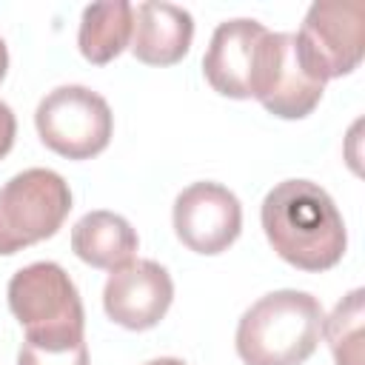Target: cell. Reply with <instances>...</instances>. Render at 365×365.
<instances>
[{"label": "cell", "mask_w": 365, "mask_h": 365, "mask_svg": "<svg viewBox=\"0 0 365 365\" xmlns=\"http://www.w3.org/2000/svg\"><path fill=\"white\" fill-rule=\"evenodd\" d=\"M143 365H188V362H182V359H177V356H157V359H148V362H143Z\"/></svg>", "instance_id": "ac0fdd59"}, {"label": "cell", "mask_w": 365, "mask_h": 365, "mask_svg": "<svg viewBox=\"0 0 365 365\" xmlns=\"http://www.w3.org/2000/svg\"><path fill=\"white\" fill-rule=\"evenodd\" d=\"M131 26H134V6L128 0H108V3L86 6L80 17V29H77L80 54L94 66L111 63L128 48Z\"/></svg>", "instance_id": "4fadbf2b"}, {"label": "cell", "mask_w": 365, "mask_h": 365, "mask_svg": "<svg viewBox=\"0 0 365 365\" xmlns=\"http://www.w3.org/2000/svg\"><path fill=\"white\" fill-rule=\"evenodd\" d=\"M6 71H9V48H6V40L0 37V83H3Z\"/></svg>", "instance_id": "e0dca14e"}, {"label": "cell", "mask_w": 365, "mask_h": 365, "mask_svg": "<svg viewBox=\"0 0 365 365\" xmlns=\"http://www.w3.org/2000/svg\"><path fill=\"white\" fill-rule=\"evenodd\" d=\"M174 302V279L154 259H131L108 274L103 288V308L111 322L128 331H148L160 325Z\"/></svg>", "instance_id": "9c48e42d"}, {"label": "cell", "mask_w": 365, "mask_h": 365, "mask_svg": "<svg viewBox=\"0 0 365 365\" xmlns=\"http://www.w3.org/2000/svg\"><path fill=\"white\" fill-rule=\"evenodd\" d=\"M177 240L194 254H222L242 231V205L231 188L214 180L185 185L171 208Z\"/></svg>", "instance_id": "ba28073f"}, {"label": "cell", "mask_w": 365, "mask_h": 365, "mask_svg": "<svg viewBox=\"0 0 365 365\" xmlns=\"http://www.w3.org/2000/svg\"><path fill=\"white\" fill-rule=\"evenodd\" d=\"M71 211V188L51 168H26L0 185V257L54 237Z\"/></svg>", "instance_id": "277c9868"}, {"label": "cell", "mask_w": 365, "mask_h": 365, "mask_svg": "<svg viewBox=\"0 0 365 365\" xmlns=\"http://www.w3.org/2000/svg\"><path fill=\"white\" fill-rule=\"evenodd\" d=\"M194 40V17L188 9L165 0H145L134 6L131 54L145 66L180 63Z\"/></svg>", "instance_id": "8fae6325"}, {"label": "cell", "mask_w": 365, "mask_h": 365, "mask_svg": "<svg viewBox=\"0 0 365 365\" xmlns=\"http://www.w3.org/2000/svg\"><path fill=\"white\" fill-rule=\"evenodd\" d=\"M265 34L268 29L251 17L222 20L214 29L202 57V74L217 94L231 100L251 97L257 63H259V46Z\"/></svg>", "instance_id": "30bf717a"}, {"label": "cell", "mask_w": 365, "mask_h": 365, "mask_svg": "<svg viewBox=\"0 0 365 365\" xmlns=\"http://www.w3.org/2000/svg\"><path fill=\"white\" fill-rule=\"evenodd\" d=\"M9 311L31 342L86 339V311L74 279L63 265L40 259L11 274L6 288Z\"/></svg>", "instance_id": "3957f363"}, {"label": "cell", "mask_w": 365, "mask_h": 365, "mask_svg": "<svg viewBox=\"0 0 365 365\" xmlns=\"http://www.w3.org/2000/svg\"><path fill=\"white\" fill-rule=\"evenodd\" d=\"M362 317L365 291L354 288L322 319V336L328 339L336 365H362Z\"/></svg>", "instance_id": "5bb4252c"}, {"label": "cell", "mask_w": 365, "mask_h": 365, "mask_svg": "<svg viewBox=\"0 0 365 365\" xmlns=\"http://www.w3.org/2000/svg\"><path fill=\"white\" fill-rule=\"evenodd\" d=\"M325 311L308 291L279 288L259 297L237 322L234 348L245 365H302L319 345Z\"/></svg>", "instance_id": "7a4b0ae2"}, {"label": "cell", "mask_w": 365, "mask_h": 365, "mask_svg": "<svg viewBox=\"0 0 365 365\" xmlns=\"http://www.w3.org/2000/svg\"><path fill=\"white\" fill-rule=\"evenodd\" d=\"M319 83L302 63L291 31H268L259 46V63L251 97L279 120H302L322 100Z\"/></svg>", "instance_id": "52a82bcc"}, {"label": "cell", "mask_w": 365, "mask_h": 365, "mask_svg": "<svg viewBox=\"0 0 365 365\" xmlns=\"http://www.w3.org/2000/svg\"><path fill=\"white\" fill-rule=\"evenodd\" d=\"M17 365H88V345L80 342H31L23 339Z\"/></svg>", "instance_id": "9a60e30c"}, {"label": "cell", "mask_w": 365, "mask_h": 365, "mask_svg": "<svg viewBox=\"0 0 365 365\" xmlns=\"http://www.w3.org/2000/svg\"><path fill=\"white\" fill-rule=\"evenodd\" d=\"M14 137H17V117L11 106L0 100V160L14 148Z\"/></svg>", "instance_id": "2e32d148"}, {"label": "cell", "mask_w": 365, "mask_h": 365, "mask_svg": "<svg viewBox=\"0 0 365 365\" xmlns=\"http://www.w3.org/2000/svg\"><path fill=\"white\" fill-rule=\"evenodd\" d=\"M294 40L305 68L319 83L351 74L365 54V3L362 0L311 3Z\"/></svg>", "instance_id": "8992f818"}, {"label": "cell", "mask_w": 365, "mask_h": 365, "mask_svg": "<svg viewBox=\"0 0 365 365\" xmlns=\"http://www.w3.org/2000/svg\"><path fill=\"white\" fill-rule=\"evenodd\" d=\"M34 125L46 148L66 160H91L108 148L114 114L103 94L68 83L51 88L34 108Z\"/></svg>", "instance_id": "5b68a950"}, {"label": "cell", "mask_w": 365, "mask_h": 365, "mask_svg": "<svg viewBox=\"0 0 365 365\" xmlns=\"http://www.w3.org/2000/svg\"><path fill=\"white\" fill-rule=\"evenodd\" d=\"M140 237L134 225L114 211L97 208L83 214L71 228V251L91 268L117 271L137 259Z\"/></svg>", "instance_id": "7c38bea8"}, {"label": "cell", "mask_w": 365, "mask_h": 365, "mask_svg": "<svg viewBox=\"0 0 365 365\" xmlns=\"http://www.w3.org/2000/svg\"><path fill=\"white\" fill-rule=\"evenodd\" d=\"M259 222L274 254L299 271H328L345 257V220L314 180L277 182L259 205Z\"/></svg>", "instance_id": "6da1fadb"}]
</instances>
